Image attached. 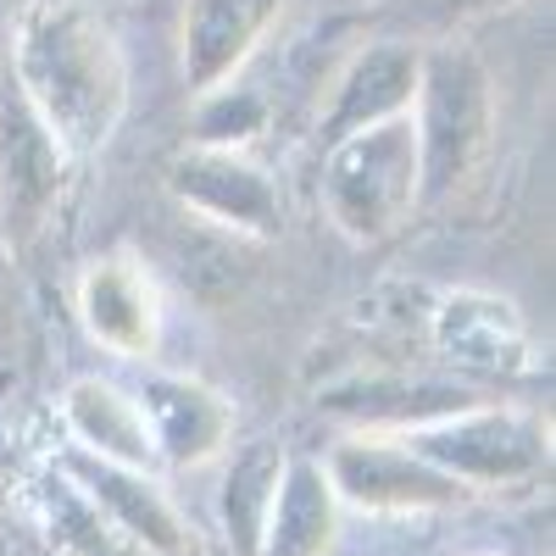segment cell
Instances as JSON below:
<instances>
[{"mask_svg":"<svg viewBox=\"0 0 556 556\" xmlns=\"http://www.w3.org/2000/svg\"><path fill=\"white\" fill-rule=\"evenodd\" d=\"M12 96L67 162L96 156L128 112L117 34L78 0H34L12 39Z\"/></svg>","mask_w":556,"mask_h":556,"instance_id":"6da1fadb","label":"cell"},{"mask_svg":"<svg viewBox=\"0 0 556 556\" xmlns=\"http://www.w3.org/2000/svg\"><path fill=\"white\" fill-rule=\"evenodd\" d=\"M406 117L417 134V195H424V206L456 195L479 173L495 139V96L484 62L462 45L424 51Z\"/></svg>","mask_w":556,"mask_h":556,"instance_id":"7a4b0ae2","label":"cell"},{"mask_svg":"<svg viewBox=\"0 0 556 556\" xmlns=\"http://www.w3.org/2000/svg\"><path fill=\"white\" fill-rule=\"evenodd\" d=\"M323 206L356 245H384L424 206L417 195V134L412 117H390L323 146Z\"/></svg>","mask_w":556,"mask_h":556,"instance_id":"3957f363","label":"cell"},{"mask_svg":"<svg viewBox=\"0 0 556 556\" xmlns=\"http://www.w3.org/2000/svg\"><path fill=\"white\" fill-rule=\"evenodd\" d=\"M412 456H424L429 468L462 479V484H518L545 462V429L523 412L501 406H462L434 424H417L401 434Z\"/></svg>","mask_w":556,"mask_h":556,"instance_id":"277c9868","label":"cell"},{"mask_svg":"<svg viewBox=\"0 0 556 556\" xmlns=\"http://www.w3.org/2000/svg\"><path fill=\"white\" fill-rule=\"evenodd\" d=\"M329 490L334 501L356 506V513H379V518H406V513H451L473 490L429 468L424 456H412L401 440H351L329 456Z\"/></svg>","mask_w":556,"mask_h":556,"instance_id":"5b68a950","label":"cell"},{"mask_svg":"<svg viewBox=\"0 0 556 556\" xmlns=\"http://www.w3.org/2000/svg\"><path fill=\"white\" fill-rule=\"evenodd\" d=\"M167 190L206 228H228V235H251V240H273L285 228V201H278L273 178L251 167L240 151H217V146L184 151L167 167Z\"/></svg>","mask_w":556,"mask_h":556,"instance_id":"8992f818","label":"cell"},{"mask_svg":"<svg viewBox=\"0 0 556 556\" xmlns=\"http://www.w3.org/2000/svg\"><path fill=\"white\" fill-rule=\"evenodd\" d=\"M290 0H184L178 12V73L190 84V96L228 89L267 28L285 17Z\"/></svg>","mask_w":556,"mask_h":556,"instance_id":"52a82bcc","label":"cell"},{"mask_svg":"<svg viewBox=\"0 0 556 556\" xmlns=\"http://www.w3.org/2000/svg\"><path fill=\"white\" fill-rule=\"evenodd\" d=\"M67 473H73L78 495L96 506L128 545H139L146 556H195L190 523L178 518V506L167 501V490L146 468H117V462L78 451L67 462Z\"/></svg>","mask_w":556,"mask_h":556,"instance_id":"ba28073f","label":"cell"},{"mask_svg":"<svg viewBox=\"0 0 556 556\" xmlns=\"http://www.w3.org/2000/svg\"><path fill=\"white\" fill-rule=\"evenodd\" d=\"M434 351L456 362L462 374L479 379H518L534 367V340L529 323L518 317L513 301L490 290H456L434 306Z\"/></svg>","mask_w":556,"mask_h":556,"instance_id":"9c48e42d","label":"cell"},{"mask_svg":"<svg viewBox=\"0 0 556 556\" xmlns=\"http://www.w3.org/2000/svg\"><path fill=\"white\" fill-rule=\"evenodd\" d=\"M417 67H424V51H417V45H401V39L367 45V51L351 56V67L334 78L329 106H323V123H317V139L334 146V139H345L356 128L406 117L412 96H417Z\"/></svg>","mask_w":556,"mask_h":556,"instance_id":"30bf717a","label":"cell"},{"mask_svg":"<svg viewBox=\"0 0 556 556\" xmlns=\"http://www.w3.org/2000/svg\"><path fill=\"white\" fill-rule=\"evenodd\" d=\"M134 401L146 412L156 456L173 462V468H206V462L223 456L228 440H235V412H228V401L217 390H206L201 379L151 374Z\"/></svg>","mask_w":556,"mask_h":556,"instance_id":"8fae6325","label":"cell"},{"mask_svg":"<svg viewBox=\"0 0 556 556\" xmlns=\"http://www.w3.org/2000/svg\"><path fill=\"white\" fill-rule=\"evenodd\" d=\"M78 317H84L89 340L117 356H151L162 334V306H156L146 267H134L123 256L96 262L78 278Z\"/></svg>","mask_w":556,"mask_h":556,"instance_id":"7c38bea8","label":"cell"},{"mask_svg":"<svg viewBox=\"0 0 556 556\" xmlns=\"http://www.w3.org/2000/svg\"><path fill=\"white\" fill-rule=\"evenodd\" d=\"M334 523H340V501L329 490L323 462H285L267 501L256 556H323L334 540Z\"/></svg>","mask_w":556,"mask_h":556,"instance_id":"4fadbf2b","label":"cell"},{"mask_svg":"<svg viewBox=\"0 0 556 556\" xmlns=\"http://www.w3.org/2000/svg\"><path fill=\"white\" fill-rule=\"evenodd\" d=\"M62 167H67V156L51 146V134L12 96L0 106V201H7V217L17 228H34V217L56 201Z\"/></svg>","mask_w":556,"mask_h":556,"instance_id":"5bb4252c","label":"cell"},{"mask_svg":"<svg viewBox=\"0 0 556 556\" xmlns=\"http://www.w3.org/2000/svg\"><path fill=\"white\" fill-rule=\"evenodd\" d=\"M62 417H67L78 451L101 456V462H117V468H146L151 473L156 445H151V429H146V412H139V401L123 395L117 384L78 379L62 401Z\"/></svg>","mask_w":556,"mask_h":556,"instance_id":"9a60e30c","label":"cell"},{"mask_svg":"<svg viewBox=\"0 0 556 556\" xmlns=\"http://www.w3.org/2000/svg\"><path fill=\"white\" fill-rule=\"evenodd\" d=\"M278 473H285V456L273 445H251L223 479V529L240 556H256V545H262V523H267V501H273Z\"/></svg>","mask_w":556,"mask_h":556,"instance_id":"2e32d148","label":"cell"},{"mask_svg":"<svg viewBox=\"0 0 556 556\" xmlns=\"http://www.w3.org/2000/svg\"><path fill=\"white\" fill-rule=\"evenodd\" d=\"M206 106H201V123H195V134H201V146H217V151H240L245 139L262 128V101L256 96H245V89H212V96H201Z\"/></svg>","mask_w":556,"mask_h":556,"instance_id":"e0dca14e","label":"cell"},{"mask_svg":"<svg viewBox=\"0 0 556 556\" xmlns=\"http://www.w3.org/2000/svg\"><path fill=\"white\" fill-rule=\"evenodd\" d=\"M456 12H479V7H513V0H451Z\"/></svg>","mask_w":556,"mask_h":556,"instance_id":"ac0fdd59","label":"cell"}]
</instances>
